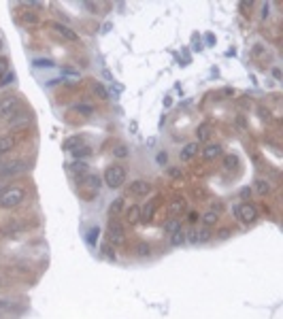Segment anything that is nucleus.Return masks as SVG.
I'll use <instances>...</instances> for the list:
<instances>
[{
  "label": "nucleus",
  "instance_id": "nucleus-32",
  "mask_svg": "<svg viewBox=\"0 0 283 319\" xmlns=\"http://www.w3.org/2000/svg\"><path fill=\"white\" fill-rule=\"evenodd\" d=\"M113 153H115L117 158H128V149H126L124 145H117V147L113 149Z\"/></svg>",
  "mask_w": 283,
  "mask_h": 319
},
{
  "label": "nucleus",
  "instance_id": "nucleus-26",
  "mask_svg": "<svg viewBox=\"0 0 283 319\" xmlns=\"http://www.w3.org/2000/svg\"><path fill=\"white\" fill-rule=\"evenodd\" d=\"M239 166V158L236 156H224V168L226 170H232Z\"/></svg>",
  "mask_w": 283,
  "mask_h": 319
},
{
  "label": "nucleus",
  "instance_id": "nucleus-40",
  "mask_svg": "<svg viewBox=\"0 0 283 319\" xmlns=\"http://www.w3.org/2000/svg\"><path fill=\"white\" fill-rule=\"evenodd\" d=\"M268 15H271V4H264L262 6V19H266Z\"/></svg>",
  "mask_w": 283,
  "mask_h": 319
},
{
  "label": "nucleus",
  "instance_id": "nucleus-42",
  "mask_svg": "<svg viewBox=\"0 0 283 319\" xmlns=\"http://www.w3.org/2000/svg\"><path fill=\"white\" fill-rule=\"evenodd\" d=\"M83 6H85L87 11H92V13L96 11V4H92V2H83Z\"/></svg>",
  "mask_w": 283,
  "mask_h": 319
},
{
  "label": "nucleus",
  "instance_id": "nucleus-23",
  "mask_svg": "<svg viewBox=\"0 0 283 319\" xmlns=\"http://www.w3.org/2000/svg\"><path fill=\"white\" fill-rule=\"evenodd\" d=\"M77 147H81V136H70L64 140V145H62V149H66V151H73L77 149Z\"/></svg>",
  "mask_w": 283,
  "mask_h": 319
},
{
  "label": "nucleus",
  "instance_id": "nucleus-15",
  "mask_svg": "<svg viewBox=\"0 0 283 319\" xmlns=\"http://www.w3.org/2000/svg\"><path fill=\"white\" fill-rule=\"evenodd\" d=\"M66 168H68L70 175H75V179H81L83 175H87L89 166H87V162H83V160H75V162H70Z\"/></svg>",
  "mask_w": 283,
  "mask_h": 319
},
{
  "label": "nucleus",
  "instance_id": "nucleus-45",
  "mask_svg": "<svg viewBox=\"0 0 283 319\" xmlns=\"http://www.w3.org/2000/svg\"><path fill=\"white\" fill-rule=\"evenodd\" d=\"M228 234H230V230H222V232H220V239H228Z\"/></svg>",
  "mask_w": 283,
  "mask_h": 319
},
{
  "label": "nucleus",
  "instance_id": "nucleus-7",
  "mask_svg": "<svg viewBox=\"0 0 283 319\" xmlns=\"http://www.w3.org/2000/svg\"><path fill=\"white\" fill-rule=\"evenodd\" d=\"M234 215L239 217L243 223H254L255 219H258V209H255L254 204H249V202H243V204H239V207L234 209Z\"/></svg>",
  "mask_w": 283,
  "mask_h": 319
},
{
  "label": "nucleus",
  "instance_id": "nucleus-43",
  "mask_svg": "<svg viewBox=\"0 0 283 319\" xmlns=\"http://www.w3.org/2000/svg\"><path fill=\"white\" fill-rule=\"evenodd\" d=\"M170 177H175V179H179V177H181V172H179L177 168H170Z\"/></svg>",
  "mask_w": 283,
  "mask_h": 319
},
{
  "label": "nucleus",
  "instance_id": "nucleus-27",
  "mask_svg": "<svg viewBox=\"0 0 283 319\" xmlns=\"http://www.w3.org/2000/svg\"><path fill=\"white\" fill-rule=\"evenodd\" d=\"M134 251H137V255H139V258H147V255L151 253V247L147 245V242H139V245L134 247Z\"/></svg>",
  "mask_w": 283,
  "mask_h": 319
},
{
  "label": "nucleus",
  "instance_id": "nucleus-11",
  "mask_svg": "<svg viewBox=\"0 0 283 319\" xmlns=\"http://www.w3.org/2000/svg\"><path fill=\"white\" fill-rule=\"evenodd\" d=\"M128 191H130L132 196H147L151 191V183L145 181V179H137V181H132L128 185Z\"/></svg>",
  "mask_w": 283,
  "mask_h": 319
},
{
  "label": "nucleus",
  "instance_id": "nucleus-41",
  "mask_svg": "<svg viewBox=\"0 0 283 319\" xmlns=\"http://www.w3.org/2000/svg\"><path fill=\"white\" fill-rule=\"evenodd\" d=\"M62 73L64 75H70V77H79V73H77V70H73V68H62Z\"/></svg>",
  "mask_w": 283,
  "mask_h": 319
},
{
  "label": "nucleus",
  "instance_id": "nucleus-9",
  "mask_svg": "<svg viewBox=\"0 0 283 319\" xmlns=\"http://www.w3.org/2000/svg\"><path fill=\"white\" fill-rule=\"evenodd\" d=\"M109 240H111L113 245H121V242L126 240V228L121 226V221H117V219L109 221Z\"/></svg>",
  "mask_w": 283,
  "mask_h": 319
},
{
  "label": "nucleus",
  "instance_id": "nucleus-28",
  "mask_svg": "<svg viewBox=\"0 0 283 319\" xmlns=\"http://www.w3.org/2000/svg\"><path fill=\"white\" fill-rule=\"evenodd\" d=\"M94 94L98 96L100 100H109V92H107V87L102 85V83H94Z\"/></svg>",
  "mask_w": 283,
  "mask_h": 319
},
{
  "label": "nucleus",
  "instance_id": "nucleus-10",
  "mask_svg": "<svg viewBox=\"0 0 283 319\" xmlns=\"http://www.w3.org/2000/svg\"><path fill=\"white\" fill-rule=\"evenodd\" d=\"M200 153L207 162H211V160H217L224 156V147L222 143H209L207 147H200Z\"/></svg>",
  "mask_w": 283,
  "mask_h": 319
},
{
  "label": "nucleus",
  "instance_id": "nucleus-8",
  "mask_svg": "<svg viewBox=\"0 0 283 319\" xmlns=\"http://www.w3.org/2000/svg\"><path fill=\"white\" fill-rule=\"evenodd\" d=\"M49 26H51V30H54L57 36L64 38V41H68V43H77V41H79V34H77V32L70 28V26L60 24V22H51Z\"/></svg>",
  "mask_w": 283,
  "mask_h": 319
},
{
  "label": "nucleus",
  "instance_id": "nucleus-34",
  "mask_svg": "<svg viewBox=\"0 0 283 319\" xmlns=\"http://www.w3.org/2000/svg\"><path fill=\"white\" fill-rule=\"evenodd\" d=\"M75 111H79V113H85V115H89V113L94 111V108L89 106V105H77V106H75Z\"/></svg>",
  "mask_w": 283,
  "mask_h": 319
},
{
  "label": "nucleus",
  "instance_id": "nucleus-36",
  "mask_svg": "<svg viewBox=\"0 0 283 319\" xmlns=\"http://www.w3.org/2000/svg\"><path fill=\"white\" fill-rule=\"evenodd\" d=\"M156 160H158V164H162V166H164L166 162H169V153H166V151H160Z\"/></svg>",
  "mask_w": 283,
  "mask_h": 319
},
{
  "label": "nucleus",
  "instance_id": "nucleus-20",
  "mask_svg": "<svg viewBox=\"0 0 283 319\" xmlns=\"http://www.w3.org/2000/svg\"><path fill=\"white\" fill-rule=\"evenodd\" d=\"M217 219H220V213H215V211H207L202 217H200V221H202V226L204 228H211V226H215L217 223Z\"/></svg>",
  "mask_w": 283,
  "mask_h": 319
},
{
  "label": "nucleus",
  "instance_id": "nucleus-1",
  "mask_svg": "<svg viewBox=\"0 0 283 319\" xmlns=\"http://www.w3.org/2000/svg\"><path fill=\"white\" fill-rule=\"evenodd\" d=\"M26 200V189L19 187V185H11V187L2 189V194H0V209H15L19 207Z\"/></svg>",
  "mask_w": 283,
  "mask_h": 319
},
{
  "label": "nucleus",
  "instance_id": "nucleus-47",
  "mask_svg": "<svg viewBox=\"0 0 283 319\" xmlns=\"http://www.w3.org/2000/svg\"><path fill=\"white\" fill-rule=\"evenodd\" d=\"M0 49H2V41H0Z\"/></svg>",
  "mask_w": 283,
  "mask_h": 319
},
{
  "label": "nucleus",
  "instance_id": "nucleus-25",
  "mask_svg": "<svg viewBox=\"0 0 283 319\" xmlns=\"http://www.w3.org/2000/svg\"><path fill=\"white\" fill-rule=\"evenodd\" d=\"M121 207H124V198H117L111 207H109V215H111V219L113 217H117L119 215V211H121Z\"/></svg>",
  "mask_w": 283,
  "mask_h": 319
},
{
  "label": "nucleus",
  "instance_id": "nucleus-3",
  "mask_svg": "<svg viewBox=\"0 0 283 319\" xmlns=\"http://www.w3.org/2000/svg\"><path fill=\"white\" fill-rule=\"evenodd\" d=\"M105 183L109 185L111 189H117L121 187V185L126 183V170H124V166H119V164H111L109 168L105 170Z\"/></svg>",
  "mask_w": 283,
  "mask_h": 319
},
{
  "label": "nucleus",
  "instance_id": "nucleus-30",
  "mask_svg": "<svg viewBox=\"0 0 283 319\" xmlns=\"http://www.w3.org/2000/svg\"><path fill=\"white\" fill-rule=\"evenodd\" d=\"M98 234H100V230L98 228H89V232H87V242L89 245H96V240H98Z\"/></svg>",
  "mask_w": 283,
  "mask_h": 319
},
{
  "label": "nucleus",
  "instance_id": "nucleus-17",
  "mask_svg": "<svg viewBox=\"0 0 283 319\" xmlns=\"http://www.w3.org/2000/svg\"><path fill=\"white\" fill-rule=\"evenodd\" d=\"M15 145H17V140L13 136H0V158L6 156L11 149H15Z\"/></svg>",
  "mask_w": 283,
  "mask_h": 319
},
{
  "label": "nucleus",
  "instance_id": "nucleus-2",
  "mask_svg": "<svg viewBox=\"0 0 283 319\" xmlns=\"http://www.w3.org/2000/svg\"><path fill=\"white\" fill-rule=\"evenodd\" d=\"M17 111H22V100L17 94H4L0 98V121L11 119Z\"/></svg>",
  "mask_w": 283,
  "mask_h": 319
},
{
  "label": "nucleus",
  "instance_id": "nucleus-33",
  "mask_svg": "<svg viewBox=\"0 0 283 319\" xmlns=\"http://www.w3.org/2000/svg\"><path fill=\"white\" fill-rule=\"evenodd\" d=\"M13 79H15V75H13V73H4V77H2V79H0V87L9 85V83H11Z\"/></svg>",
  "mask_w": 283,
  "mask_h": 319
},
{
  "label": "nucleus",
  "instance_id": "nucleus-13",
  "mask_svg": "<svg viewBox=\"0 0 283 319\" xmlns=\"http://www.w3.org/2000/svg\"><path fill=\"white\" fill-rule=\"evenodd\" d=\"M198 151H200V143L192 140V143H188L181 151H179V160H181V162H190V160H194L198 156Z\"/></svg>",
  "mask_w": 283,
  "mask_h": 319
},
{
  "label": "nucleus",
  "instance_id": "nucleus-24",
  "mask_svg": "<svg viewBox=\"0 0 283 319\" xmlns=\"http://www.w3.org/2000/svg\"><path fill=\"white\" fill-rule=\"evenodd\" d=\"M185 236H188V234H185V232H183V230H179V232H175V234H170V245H172V247H181V245H183V242H185V240H188V239H185Z\"/></svg>",
  "mask_w": 283,
  "mask_h": 319
},
{
  "label": "nucleus",
  "instance_id": "nucleus-19",
  "mask_svg": "<svg viewBox=\"0 0 283 319\" xmlns=\"http://www.w3.org/2000/svg\"><path fill=\"white\" fill-rule=\"evenodd\" d=\"M185 207H188V204H185L183 198H175V200H170V204H169V213L170 215H179V213H183L185 211Z\"/></svg>",
  "mask_w": 283,
  "mask_h": 319
},
{
  "label": "nucleus",
  "instance_id": "nucleus-39",
  "mask_svg": "<svg viewBox=\"0 0 283 319\" xmlns=\"http://www.w3.org/2000/svg\"><path fill=\"white\" fill-rule=\"evenodd\" d=\"M198 219H200V215H198V213H196V211H192V213L188 215V221H190V223H196Z\"/></svg>",
  "mask_w": 283,
  "mask_h": 319
},
{
  "label": "nucleus",
  "instance_id": "nucleus-21",
  "mask_svg": "<svg viewBox=\"0 0 283 319\" xmlns=\"http://www.w3.org/2000/svg\"><path fill=\"white\" fill-rule=\"evenodd\" d=\"M255 191L260 196H268L271 194V181L268 179H255Z\"/></svg>",
  "mask_w": 283,
  "mask_h": 319
},
{
  "label": "nucleus",
  "instance_id": "nucleus-46",
  "mask_svg": "<svg viewBox=\"0 0 283 319\" xmlns=\"http://www.w3.org/2000/svg\"><path fill=\"white\" fill-rule=\"evenodd\" d=\"M0 194H2V183H0Z\"/></svg>",
  "mask_w": 283,
  "mask_h": 319
},
{
  "label": "nucleus",
  "instance_id": "nucleus-14",
  "mask_svg": "<svg viewBox=\"0 0 283 319\" xmlns=\"http://www.w3.org/2000/svg\"><path fill=\"white\" fill-rule=\"evenodd\" d=\"M185 239H190L192 242H207V240H211L213 239V232H211V228H200V230H196V232H190V236H185Z\"/></svg>",
  "mask_w": 283,
  "mask_h": 319
},
{
  "label": "nucleus",
  "instance_id": "nucleus-37",
  "mask_svg": "<svg viewBox=\"0 0 283 319\" xmlns=\"http://www.w3.org/2000/svg\"><path fill=\"white\" fill-rule=\"evenodd\" d=\"M6 64H9V60H6V57H0V79H2V77H4Z\"/></svg>",
  "mask_w": 283,
  "mask_h": 319
},
{
  "label": "nucleus",
  "instance_id": "nucleus-38",
  "mask_svg": "<svg viewBox=\"0 0 283 319\" xmlns=\"http://www.w3.org/2000/svg\"><path fill=\"white\" fill-rule=\"evenodd\" d=\"M102 251L107 253V258H109V260H115V251H113V249L109 247V245H105V247H102Z\"/></svg>",
  "mask_w": 283,
  "mask_h": 319
},
{
  "label": "nucleus",
  "instance_id": "nucleus-31",
  "mask_svg": "<svg viewBox=\"0 0 283 319\" xmlns=\"http://www.w3.org/2000/svg\"><path fill=\"white\" fill-rule=\"evenodd\" d=\"M34 66H36V68H51V66H54V62H51V60H43V57H38V60H34Z\"/></svg>",
  "mask_w": 283,
  "mask_h": 319
},
{
  "label": "nucleus",
  "instance_id": "nucleus-12",
  "mask_svg": "<svg viewBox=\"0 0 283 319\" xmlns=\"http://www.w3.org/2000/svg\"><path fill=\"white\" fill-rule=\"evenodd\" d=\"M160 202H162V196H156L153 200H149V204H147L145 209H141V221H151L153 215H156V211L160 207Z\"/></svg>",
  "mask_w": 283,
  "mask_h": 319
},
{
  "label": "nucleus",
  "instance_id": "nucleus-6",
  "mask_svg": "<svg viewBox=\"0 0 283 319\" xmlns=\"http://www.w3.org/2000/svg\"><path fill=\"white\" fill-rule=\"evenodd\" d=\"M77 183H79V187H81V191H85V189H89L87 191V198L92 196V194H98V189H100V185H102V181H100V177L98 175H83L81 179H77Z\"/></svg>",
  "mask_w": 283,
  "mask_h": 319
},
{
  "label": "nucleus",
  "instance_id": "nucleus-5",
  "mask_svg": "<svg viewBox=\"0 0 283 319\" xmlns=\"http://www.w3.org/2000/svg\"><path fill=\"white\" fill-rule=\"evenodd\" d=\"M30 121H32L30 111H17L11 119H6V126H9L11 132H22L30 126Z\"/></svg>",
  "mask_w": 283,
  "mask_h": 319
},
{
  "label": "nucleus",
  "instance_id": "nucleus-18",
  "mask_svg": "<svg viewBox=\"0 0 283 319\" xmlns=\"http://www.w3.org/2000/svg\"><path fill=\"white\" fill-rule=\"evenodd\" d=\"M126 221H130V223L141 221V207L139 204H130V207L126 209Z\"/></svg>",
  "mask_w": 283,
  "mask_h": 319
},
{
  "label": "nucleus",
  "instance_id": "nucleus-16",
  "mask_svg": "<svg viewBox=\"0 0 283 319\" xmlns=\"http://www.w3.org/2000/svg\"><path fill=\"white\" fill-rule=\"evenodd\" d=\"M211 130H213V126L209 124V121H204L196 128V143H207L209 136H211Z\"/></svg>",
  "mask_w": 283,
  "mask_h": 319
},
{
  "label": "nucleus",
  "instance_id": "nucleus-4",
  "mask_svg": "<svg viewBox=\"0 0 283 319\" xmlns=\"http://www.w3.org/2000/svg\"><path fill=\"white\" fill-rule=\"evenodd\" d=\"M26 170H28V162H24V160H13V162H6V164L0 166V179L17 177Z\"/></svg>",
  "mask_w": 283,
  "mask_h": 319
},
{
  "label": "nucleus",
  "instance_id": "nucleus-44",
  "mask_svg": "<svg viewBox=\"0 0 283 319\" xmlns=\"http://www.w3.org/2000/svg\"><path fill=\"white\" fill-rule=\"evenodd\" d=\"M247 9H252V2H241V11H247Z\"/></svg>",
  "mask_w": 283,
  "mask_h": 319
},
{
  "label": "nucleus",
  "instance_id": "nucleus-29",
  "mask_svg": "<svg viewBox=\"0 0 283 319\" xmlns=\"http://www.w3.org/2000/svg\"><path fill=\"white\" fill-rule=\"evenodd\" d=\"M73 156H75V160H81V158L89 156V147H85V145L77 147V149H73Z\"/></svg>",
  "mask_w": 283,
  "mask_h": 319
},
{
  "label": "nucleus",
  "instance_id": "nucleus-35",
  "mask_svg": "<svg viewBox=\"0 0 283 319\" xmlns=\"http://www.w3.org/2000/svg\"><path fill=\"white\" fill-rule=\"evenodd\" d=\"M22 22H26V24H36V15H34V13H24Z\"/></svg>",
  "mask_w": 283,
  "mask_h": 319
},
{
  "label": "nucleus",
  "instance_id": "nucleus-22",
  "mask_svg": "<svg viewBox=\"0 0 283 319\" xmlns=\"http://www.w3.org/2000/svg\"><path fill=\"white\" fill-rule=\"evenodd\" d=\"M181 230V219H177V217H172V219H169L164 223V232L166 234H175Z\"/></svg>",
  "mask_w": 283,
  "mask_h": 319
}]
</instances>
